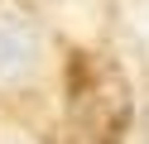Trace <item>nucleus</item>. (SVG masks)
<instances>
[{
	"label": "nucleus",
	"mask_w": 149,
	"mask_h": 144,
	"mask_svg": "<svg viewBox=\"0 0 149 144\" xmlns=\"http://www.w3.org/2000/svg\"><path fill=\"white\" fill-rule=\"evenodd\" d=\"M29 63H34V29L15 5L0 0V77L10 82V77L29 72Z\"/></svg>",
	"instance_id": "nucleus-2"
},
{
	"label": "nucleus",
	"mask_w": 149,
	"mask_h": 144,
	"mask_svg": "<svg viewBox=\"0 0 149 144\" xmlns=\"http://www.w3.org/2000/svg\"><path fill=\"white\" fill-rule=\"evenodd\" d=\"M135 115L130 77L101 53L68 58V120L87 144H120Z\"/></svg>",
	"instance_id": "nucleus-1"
},
{
	"label": "nucleus",
	"mask_w": 149,
	"mask_h": 144,
	"mask_svg": "<svg viewBox=\"0 0 149 144\" xmlns=\"http://www.w3.org/2000/svg\"><path fill=\"white\" fill-rule=\"evenodd\" d=\"M144 144H149V115H144Z\"/></svg>",
	"instance_id": "nucleus-3"
}]
</instances>
